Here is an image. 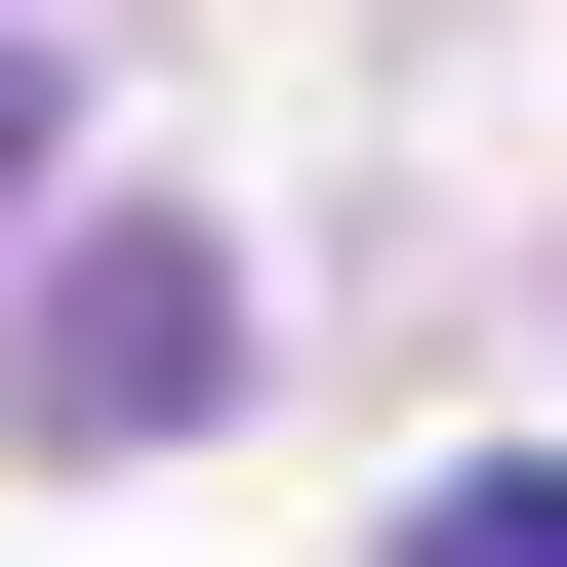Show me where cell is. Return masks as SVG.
<instances>
[{
    "instance_id": "obj_1",
    "label": "cell",
    "mask_w": 567,
    "mask_h": 567,
    "mask_svg": "<svg viewBox=\"0 0 567 567\" xmlns=\"http://www.w3.org/2000/svg\"><path fill=\"white\" fill-rule=\"evenodd\" d=\"M0 405H41V446H203V405H244V244H163V203H122V244H41Z\"/></svg>"
},
{
    "instance_id": "obj_2",
    "label": "cell",
    "mask_w": 567,
    "mask_h": 567,
    "mask_svg": "<svg viewBox=\"0 0 567 567\" xmlns=\"http://www.w3.org/2000/svg\"><path fill=\"white\" fill-rule=\"evenodd\" d=\"M41 163H82V41H0V203H41Z\"/></svg>"
},
{
    "instance_id": "obj_3",
    "label": "cell",
    "mask_w": 567,
    "mask_h": 567,
    "mask_svg": "<svg viewBox=\"0 0 567 567\" xmlns=\"http://www.w3.org/2000/svg\"><path fill=\"white\" fill-rule=\"evenodd\" d=\"M405 567H567V486H446V527H405Z\"/></svg>"
}]
</instances>
